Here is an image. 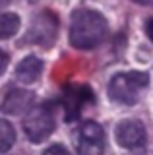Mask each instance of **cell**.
<instances>
[{
	"label": "cell",
	"mask_w": 153,
	"mask_h": 155,
	"mask_svg": "<svg viewBox=\"0 0 153 155\" xmlns=\"http://www.w3.org/2000/svg\"><path fill=\"white\" fill-rule=\"evenodd\" d=\"M74 142L78 155H103L105 151V132L93 120L80 124Z\"/></svg>",
	"instance_id": "277c9868"
},
{
	"label": "cell",
	"mask_w": 153,
	"mask_h": 155,
	"mask_svg": "<svg viewBox=\"0 0 153 155\" xmlns=\"http://www.w3.org/2000/svg\"><path fill=\"white\" fill-rule=\"evenodd\" d=\"M54 130V116L49 107H33L27 110L23 118V132L27 140L33 143H41L52 134Z\"/></svg>",
	"instance_id": "3957f363"
},
{
	"label": "cell",
	"mask_w": 153,
	"mask_h": 155,
	"mask_svg": "<svg viewBox=\"0 0 153 155\" xmlns=\"http://www.w3.org/2000/svg\"><path fill=\"white\" fill-rule=\"evenodd\" d=\"M33 99H35L33 93L25 89H12L2 101V110L6 114H21L31 109Z\"/></svg>",
	"instance_id": "ba28073f"
},
{
	"label": "cell",
	"mask_w": 153,
	"mask_h": 155,
	"mask_svg": "<svg viewBox=\"0 0 153 155\" xmlns=\"http://www.w3.org/2000/svg\"><path fill=\"white\" fill-rule=\"evenodd\" d=\"M41 155H70V153L66 151L62 145H50V147H47Z\"/></svg>",
	"instance_id": "7c38bea8"
},
{
	"label": "cell",
	"mask_w": 153,
	"mask_h": 155,
	"mask_svg": "<svg viewBox=\"0 0 153 155\" xmlns=\"http://www.w3.org/2000/svg\"><path fill=\"white\" fill-rule=\"evenodd\" d=\"M21 21L18 14L6 12V14H0V39H10L18 33Z\"/></svg>",
	"instance_id": "30bf717a"
},
{
	"label": "cell",
	"mask_w": 153,
	"mask_h": 155,
	"mask_svg": "<svg viewBox=\"0 0 153 155\" xmlns=\"http://www.w3.org/2000/svg\"><path fill=\"white\" fill-rule=\"evenodd\" d=\"M149 78L145 72H120L109 81V97L118 105H134L143 87H147Z\"/></svg>",
	"instance_id": "7a4b0ae2"
},
{
	"label": "cell",
	"mask_w": 153,
	"mask_h": 155,
	"mask_svg": "<svg viewBox=\"0 0 153 155\" xmlns=\"http://www.w3.org/2000/svg\"><path fill=\"white\" fill-rule=\"evenodd\" d=\"M56 33H58V19H56V16L52 12H41L33 19L25 39L29 43H35V45H41V47H50L56 39Z\"/></svg>",
	"instance_id": "5b68a950"
},
{
	"label": "cell",
	"mask_w": 153,
	"mask_h": 155,
	"mask_svg": "<svg viewBox=\"0 0 153 155\" xmlns=\"http://www.w3.org/2000/svg\"><path fill=\"white\" fill-rule=\"evenodd\" d=\"M89 101H93V91L87 85H68L64 91L66 120H74L80 114L82 107Z\"/></svg>",
	"instance_id": "52a82bcc"
},
{
	"label": "cell",
	"mask_w": 153,
	"mask_h": 155,
	"mask_svg": "<svg viewBox=\"0 0 153 155\" xmlns=\"http://www.w3.org/2000/svg\"><path fill=\"white\" fill-rule=\"evenodd\" d=\"M134 2H138V4H143V6H151V4H153V0H134Z\"/></svg>",
	"instance_id": "9a60e30c"
},
{
	"label": "cell",
	"mask_w": 153,
	"mask_h": 155,
	"mask_svg": "<svg viewBox=\"0 0 153 155\" xmlns=\"http://www.w3.org/2000/svg\"><path fill=\"white\" fill-rule=\"evenodd\" d=\"M109 23L97 10L82 8L74 12L70 21V45L80 51H89L101 45L107 37Z\"/></svg>",
	"instance_id": "6da1fadb"
},
{
	"label": "cell",
	"mask_w": 153,
	"mask_h": 155,
	"mask_svg": "<svg viewBox=\"0 0 153 155\" xmlns=\"http://www.w3.org/2000/svg\"><path fill=\"white\" fill-rule=\"evenodd\" d=\"M114 140L124 149H142L147 142V132L140 120L126 118L114 128Z\"/></svg>",
	"instance_id": "8992f818"
},
{
	"label": "cell",
	"mask_w": 153,
	"mask_h": 155,
	"mask_svg": "<svg viewBox=\"0 0 153 155\" xmlns=\"http://www.w3.org/2000/svg\"><path fill=\"white\" fill-rule=\"evenodd\" d=\"M41 72H43L41 58L29 54V56H25L20 64H18V68H16V78L21 81V84H33V81L41 76Z\"/></svg>",
	"instance_id": "9c48e42d"
},
{
	"label": "cell",
	"mask_w": 153,
	"mask_h": 155,
	"mask_svg": "<svg viewBox=\"0 0 153 155\" xmlns=\"http://www.w3.org/2000/svg\"><path fill=\"white\" fill-rule=\"evenodd\" d=\"M145 31H147V37L151 39V43H153V19H147V23H145Z\"/></svg>",
	"instance_id": "5bb4252c"
},
{
	"label": "cell",
	"mask_w": 153,
	"mask_h": 155,
	"mask_svg": "<svg viewBox=\"0 0 153 155\" xmlns=\"http://www.w3.org/2000/svg\"><path fill=\"white\" fill-rule=\"evenodd\" d=\"M8 2H10V0H0V6H6Z\"/></svg>",
	"instance_id": "2e32d148"
},
{
	"label": "cell",
	"mask_w": 153,
	"mask_h": 155,
	"mask_svg": "<svg viewBox=\"0 0 153 155\" xmlns=\"http://www.w3.org/2000/svg\"><path fill=\"white\" fill-rule=\"evenodd\" d=\"M8 62H10V58H8V54L0 48V76L6 72V68H8Z\"/></svg>",
	"instance_id": "4fadbf2b"
},
{
	"label": "cell",
	"mask_w": 153,
	"mask_h": 155,
	"mask_svg": "<svg viewBox=\"0 0 153 155\" xmlns=\"http://www.w3.org/2000/svg\"><path fill=\"white\" fill-rule=\"evenodd\" d=\"M16 142V130L8 120L0 118V153H6Z\"/></svg>",
	"instance_id": "8fae6325"
}]
</instances>
